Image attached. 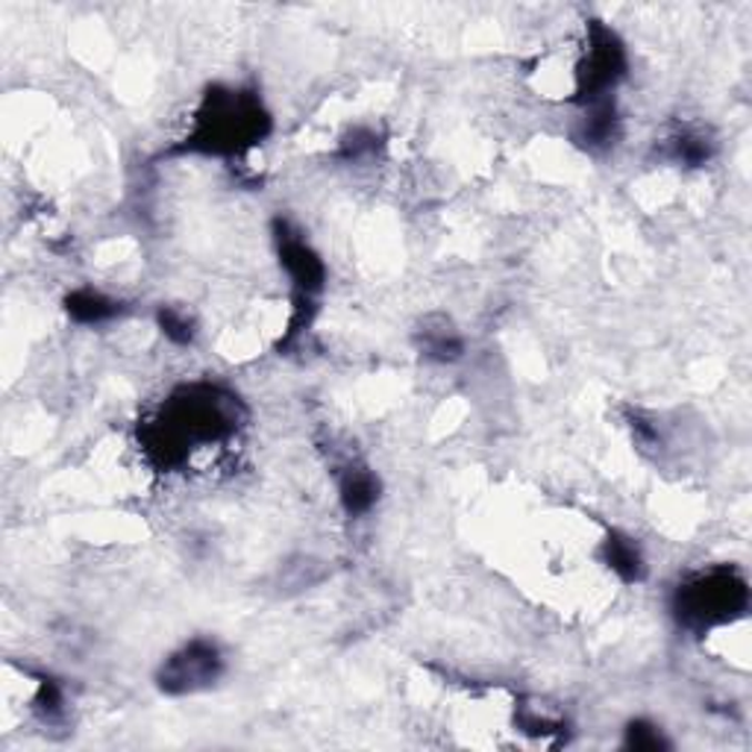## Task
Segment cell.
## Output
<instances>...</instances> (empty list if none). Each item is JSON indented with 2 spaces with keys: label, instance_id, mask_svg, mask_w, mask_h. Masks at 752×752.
<instances>
[{
  "label": "cell",
  "instance_id": "obj_3",
  "mask_svg": "<svg viewBox=\"0 0 752 752\" xmlns=\"http://www.w3.org/2000/svg\"><path fill=\"white\" fill-rule=\"evenodd\" d=\"M627 74V51L609 27L593 21L588 27V53L577 71L579 103H593L609 98L620 77Z\"/></svg>",
  "mask_w": 752,
  "mask_h": 752
},
{
  "label": "cell",
  "instance_id": "obj_7",
  "mask_svg": "<svg viewBox=\"0 0 752 752\" xmlns=\"http://www.w3.org/2000/svg\"><path fill=\"white\" fill-rule=\"evenodd\" d=\"M379 500V479L368 468H350L342 477V502L347 515L362 518Z\"/></svg>",
  "mask_w": 752,
  "mask_h": 752
},
{
  "label": "cell",
  "instance_id": "obj_8",
  "mask_svg": "<svg viewBox=\"0 0 752 752\" xmlns=\"http://www.w3.org/2000/svg\"><path fill=\"white\" fill-rule=\"evenodd\" d=\"M602 559L623 582H638L644 577V559H641V550H638V543L632 538L611 532L606 543H602Z\"/></svg>",
  "mask_w": 752,
  "mask_h": 752
},
{
  "label": "cell",
  "instance_id": "obj_10",
  "mask_svg": "<svg viewBox=\"0 0 752 752\" xmlns=\"http://www.w3.org/2000/svg\"><path fill=\"white\" fill-rule=\"evenodd\" d=\"M673 160L682 162V165H705L711 160V142L709 135L694 133V130H685L673 139Z\"/></svg>",
  "mask_w": 752,
  "mask_h": 752
},
{
  "label": "cell",
  "instance_id": "obj_5",
  "mask_svg": "<svg viewBox=\"0 0 752 752\" xmlns=\"http://www.w3.org/2000/svg\"><path fill=\"white\" fill-rule=\"evenodd\" d=\"M276 242H280V262L285 265L294 285L301 288L303 297H312L324 288L326 268L321 256L303 242L301 235H294L285 224H276Z\"/></svg>",
  "mask_w": 752,
  "mask_h": 752
},
{
  "label": "cell",
  "instance_id": "obj_4",
  "mask_svg": "<svg viewBox=\"0 0 752 752\" xmlns=\"http://www.w3.org/2000/svg\"><path fill=\"white\" fill-rule=\"evenodd\" d=\"M221 673H224V656L215 641L194 638L162 664L156 682L165 694H194L201 688L215 685Z\"/></svg>",
  "mask_w": 752,
  "mask_h": 752
},
{
  "label": "cell",
  "instance_id": "obj_12",
  "mask_svg": "<svg viewBox=\"0 0 752 752\" xmlns=\"http://www.w3.org/2000/svg\"><path fill=\"white\" fill-rule=\"evenodd\" d=\"M160 326H162V333H165L171 342H176V344L192 342V335H194L192 321L185 318V315H180V312L162 309L160 312Z\"/></svg>",
  "mask_w": 752,
  "mask_h": 752
},
{
  "label": "cell",
  "instance_id": "obj_11",
  "mask_svg": "<svg viewBox=\"0 0 752 752\" xmlns=\"http://www.w3.org/2000/svg\"><path fill=\"white\" fill-rule=\"evenodd\" d=\"M627 746L632 750H644V752H659L668 750V738L661 735L659 726H652L647 720H636V723H629L627 726Z\"/></svg>",
  "mask_w": 752,
  "mask_h": 752
},
{
  "label": "cell",
  "instance_id": "obj_9",
  "mask_svg": "<svg viewBox=\"0 0 752 752\" xmlns=\"http://www.w3.org/2000/svg\"><path fill=\"white\" fill-rule=\"evenodd\" d=\"M68 315L80 324H103V321L115 318L121 306L115 301L103 297L101 292H92V288H83V292H74L65 301Z\"/></svg>",
  "mask_w": 752,
  "mask_h": 752
},
{
  "label": "cell",
  "instance_id": "obj_6",
  "mask_svg": "<svg viewBox=\"0 0 752 752\" xmlns=\"http://www.w3.org/2000/svg\"><path fill=\"white\" fill-rule=\"evenodd\" d=\"M579 142L591 148V151H600V148H609L618 139V109L609 98H602V101L588 103L586 121L579 126Z\"/></svg>",
  "mask_w": 752,
  "mask_h": 752
},
{
  "label": "cell",
  "instance_id": "obj_2",
  "mask_svg": "<svg viewBox=\"0 0 752 752\" xmlns=\"http://www.w3.org/2000/svg\"><path fill=\"white\" fill-rule=\"evenodd\" d=\"M746 600H750V591L735 570H709V573L688 579L685 586H679L677 614L688 627L709 629L744 614Z\"/></svg>",
  "mask_w": 752,
  "mask_h": 752
},
{
  "label": "cell",
  "instance_id": "obj_1",
  "mask_svg": "<svg viewBox=\"0 0 752 752\" xmlns=\"http://www.w3.org/2000/svg\"><path fill=\"white\" fill-rule=\"evenodd\" d=\"M268 112L256 94L212 89L197 112L194 133L185 139L189 151L201 153H238L256 144L268 133Z\"/></svg>",
  "mask_w": 752,
  "mask_h": 752
}]
</instances>
